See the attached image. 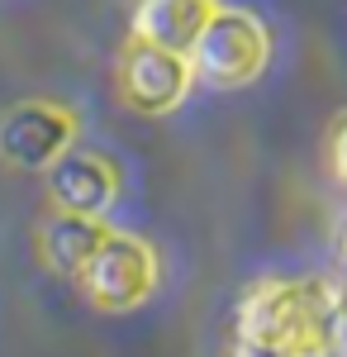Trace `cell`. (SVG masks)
Instances as JSON below:
<instances>
[{
  "mask_svg": "<svg viewBox=\"0 0 347 357\" xmlns=\"http://www.w3.org/2000/svg\"><path fill=\"white\" fill-rule=\"evenodd\" d=\"M214 15H219L214 0H134V38L162 53L190 57Z\"/></svg>",
  "mask_w": 347,
  "mask_h": 357,
  "instance_id": "7",
  "label": "cell"
},
{
  "mask_svg": "<svg viewBox=\"0 0 347 357\" xmlns=\"http://www.w3.org/2000/svg\"><path fill=\"white\" fill-rule=\"evenodd\" d=\"M114 191H119L114 167L105 158H95V153L72 148L67 158H57L48 167V195H53L57 215H91V220H100L109 210V200H114Z\"/></svg>",
  "mask_w": 347,
  "mask_h": 357,
  "instance_id": "6",
  "label": "cell"
},
{
  "mask_svg": "<svg viewBox=\"0 0 347 357\" xmlns=\"http://www.w3.org/2000/svg\"><path fill=\"white\" fill-rule=\"evenodd\" d=\"M77 114L53 100H29L0 119V158L15 167H53L72 153Z\"/></svg>",
  "mask_w": 347,
  "mask_h": 357,
  "instance_id": "5",
  "label": "cell"
},
{
  "mask_svg": "<svg viewBox=\"0 0 347 357\" xmlns=\"http://www.w3.org/2000/svg\"><path fill=\"white\" fill-rule=\"evenodd\" d=\"M333 291L314 276H267L252 281L238 301V338L281 353H319Z\"/></svg>",
  "mask_w": 347,
  "mask_h": 357,
  "instance_id": "1",
  "label": "cell"
},
{
  "mask_svg": "<svg viewBox=\"0 0 347 357\" xmlns=\"http://www.w3.org/2000/svg\"><path fill=\"white\" fill-rule=\"evenodd\" d=\"M114 234L105 220H91V215H53L38 234V252L57 276H77L91 267V257L105 248V238Z\"/></svg>",
  "mask_w": 347,
  "mask_h": 357,
  "instance_id": "8",
  "label": "cell"
},
{
  "mask_svg": "<svg viewBox=\"0 0 347 357\" xmlns=\"http://www.w3.org/2000/svg\"><path fill=\"white\" fill-rule=\"evenodd\" d=\"M328 167H333V181L347 186V110L328 124Z\"/></svg>",
  "mask_w": 347,
  "mask_h": 357,
  "instance_id": "10",
  "label": "cell"
},
{
  "mask_svg": "<svg viewBox=\"0 0 347 357\" xmlns=\"http://www.w3.org/2000/svg\"><path fill=\"white\" fill-rule=\"evenodd\" d=\"M323 357H347V291H333L323 324Z\"/></svg>",
  "mask_w": 347,
  "mask_h": 357,
  "instance_id": "9",
  "label": "cell"
},
{
  "mask_svg": "<svg viewBox=\"0 0 347 357\" xmlns=\"http://www.w3.org/2000/svg\"><path fill=\"white\" fill-rule=\"evenodd\" d=\"M267 62H271L267 24L257 15H247V10H224V5H219V15H214L210 24H205L195 53H190L195 77L210 82V86H224V91L257 82Z\"/></svg>",
  "mask_w": 347,
  "mask_h": 357,
  "instance_id": "2",
  "label": "cell"
},
{
  "mask_svg": "<svg viewBox=\"0 0 347 357\" xmlns=\"http://www.w3.org/2000/svg\"><path fill=\"white\" fill-rule=\"evenodd\" d=\"M190 82H195V67L190 57L162 53L153 43H138L129 38L119 48V62H114V86H119V100L138 114H167L186 100Z\"/></svg>",
  "mask_w": 347,
  "mask_h": 357,
  "instance_id": "4",
  "label": "cell"
},
{
  "mask_svg": "<svg viewBox=\"0 0 347 357\" xmlns=\"http://www.w3.org/2000/svg\"><path fill=\"white\" fill-rule=\"evenodd\" d=\"M229 357H319V353H281V348H257V343L233 338V353H229Z\"/></svg>",
  "mask_w": 347,
  "mask_h": 357,
  "instance_id": "11",
  "label": "cell"
},
{
  "mask_svg": "<svg viewBox=\"0 0 347 357\" xmlns=\"http://www.w3.org/2000/svg\"><path fill=\"white\" fill-rule=\"evenodd\" d=\"M343 257H347V229H343Z\"/></svg>",
  "mask_w": 347,
  "mask_h": 357,
  "instance_id": "12",
  "label": "cell"
},
{
  "mask_svg": "<svg viewBox=\"0 0 347 357\" xmlns=\"http://www.w3.org/2000/svg\"><path fill=\"white\" fill-rule=\"evenodd\" d=\"M157 286V252L134 238V234H109L105 248L91 257V267L81 272V291L95 310H109V314H124L153 296Z\"/></svg>",
  "mask_w": 347,
  "mask_h": 357,
  "instance_id": "3",
  "label": "cell"
}]
</instances>
